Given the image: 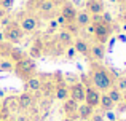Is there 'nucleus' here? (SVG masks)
<instances>
[{"instance_id": "1", "label": "nucleus", "mask_w": 126, "mask_h": 121, "mask_svg": "<svg viewBox=\"0 0 126 121\" xmlns=\"http://www.w3.org/2000/svg\"><path fill=\"white\" fill-rule=\"evenodd\" d=\"M89 78L93 81V86L99 91V93H107L110 88H113L115 78L112 77V72L109 67H105L101 62H89Z\"/></svg>"}, {"instance_id": "2", "label": "nucleus", "mask_w": 126, "mask_h": 121, "mask_svg": "<svg viewBox=\"0 0 126 121\" xmlns=\"http://www.w3.org/2000/svg\"><path fill=\"white\" fill-rule=\"evenodd\" d=\"M24 13H19L18 16V22L19 27L22 29L24 34H34V32L40 30L42 27V19L38 18L37 13H29L26 10H22Z\"/></svg>"}, {"instance_id": "3", "label": "nucleus", "mask_w": 126, "mask_h": 121, "mask_svg": "<svg viewBox=\"0 0 126 121\" xmlns=\"http://www.w3.org/2000/svg\"><path fill=\"white\" fill-rule=\"evenodd\" d=\"M15 73L16 77H19L22 81L32 78L35 73H37V62H35L32 57L26 56L24 59H21L19 62L15 64Z\"/></svg>"}, {"instance_id": "4", "label": "nucleus", "mask_w": 126, "mask_h": 121, "mask_svg": "<svg viewBox=\"0 0 126 121\" xmlns=\"http://www.w3.org/2000/svg\"><path fill=\"white\" fill-rule=\"evenodd\" d=\"M3 35H5V41H8L10 45H19L24 41V32L19 27L18 21H11L8 26L3 27Z\"/></svg>"}, {"instance_id": "5", "label": "nucleus", "mask_w": 126, "mask_h": 121, "mask_svg": "<svg viewBox=\"0 0 126 121\" xmlns=\"http://www.w3.org/2000/svg\"><path fill=\"white\" fill-rule=\"evenodd\" d=\"M37 14L40 19H45V21H49V19L56 18L58 14V6L51 2V0H42L40 6L37 10Z\"/></svg>"}, {"instance_id": "6", "label": "nucleus", "mask_w": 126, "mask_h": 121, "mask_svg": "<svg viewBox=\"0 0 126 121\" xmlns=\"http://www.w3.org/2000/svg\"><path fill=\"white\" fill-rule=\"evenodd\" d=\"M105 54H107V46L102 43H94L89 45V61H94V62H102L105 59Z\"/></svg>"}, {"instance_id": "7", "label": "nucleus", "mask_w": 126, "mask_h": 121, "mask_svg": "<svg viewBox=\"0 0 126 121\" xmlns=\"http://www.w3.org/2000/svg\"><path fill=\"white\" fill-rule=\"evenodd\" d=\"M35 100H37V96L32 93H26L22 91L21 94L18 96V105L21 112H29L32 107L35 105Z\"/></svg>"}, {"instance_id": "8", "label": "nucleus", "mask_w": 126, "mask_h": 121, "mask_svg": "<svg viewBox=\"0 0 126 121\" xmlns=\"http://www.w3.org/2000/svg\"><path fill=\"white\" fill-rule=\"evenodd\" d=\"M42 83H43V73L40 75H34L32 78H29V80L24 81V91L26 93H32L35 94V96H38V93H40L42 89Z\"/></svg>"}, {"instance_id": "9", "label": "nucleus", "mask_w": 126, "mask_h": 121, "mask_svg": "<svg viewBox=\"0 0 126 121\" xmlns=\"http://www.w3.org/2000/svg\"><path fill=\"white\" fill-rule=\"evenodd\" d=\"M27 56L32 57L34 61H37V59H40V57L45 56V40H43V38H37V40L32 41V45L29 46Z\"/></svg>"}, {"instance_id": "10", "label": "nucleus", "mask_w": 126, "mask_h": 121, "mask_svg": "<svg viewBox=\"0 0 126 121\" xmlns=\"http://www.w3.org/2000/svg\"><path fill=\"white\" fill-rule=\"evenodd\" d=\"M69 97L74 99L75 102H78V104L85 102V86L81 84V81L69 84Z\"/></svg>"}, {"instance_id": "11", "label": "nucleus", "mask_w": 126, "mask_h": 121, "mask_svg": "<svg viewBox=\"0 0 126 121\" xmlns=\"http://www.w3.org/2000/svg\"><path fill=\"white\" fill-rule=\"evenodd\" d=\"M101 94L102 93H99L94 86L85 88V104H88L93 108H97L99 102H101Z\"/></svg>"}, {"instance_id": "12", "label": "nucleus", "mask_w": 126, "mask_h": 121, "mask_svg": "<svg viewBox=\"0 0 126 121\" xmlns=\"http://www.w3.org/2000/svg\"><path fill=\"white\" fill-rule=\"evenodd\" d=\"M78 105L80 104L75 102L74 99H65L64 102H62V112H64V115L67 116V118H72V120H77L78 121Z\"/></svg>"}, {"instance_id": "13", "label": "nucleus", "mask_w": 126, "mask_h": 121, "mask_svg": "<svg viewBox=\"0 0 126 121\" xmlns=\"http://www.w3.org/2000/svg\"><path fill=\"white\" fill-rule=\"evenodd\" d=\"M58 13H61V14L64 16V18L67 19L69 22H75V18H77L78 10H77V6H75L72 2H65L64 5H61V6H59Z\"/></svg>"}, {"instance_id": "14", "label": "nucleus", "mask_w": 126, "mask_h": 121, "mask_svg": "<svg viewBox=\"0 0 126 121\" xmlns=\"http://www.w3.org/2000/svg\"><path fill=\"white\" fill-rule=\"evenodd\" d=\"M85 10L91 16L101 14V13L105 11V3H104V0H86L85 2Z\"/></svg>"}, {"instance_id": "15", "label": "nucleus", "mask_w": 126, "mask_h": 121, "mask_svg": "<svg viewBox=\"0 0 126 121\" xmlns=\"http://www.w3.org/2000/svg\"><path fill=\"white\" fill-rule=\"evenodd\" d=\"M56 40H58V43L59 45H62L64 48H69V46H72L74 45V40H75V37L70 34V32H67L65 29H59V32L56 34Z\"/></svg>"}, {"instance_id": "16", "label": "nucleus", "mask_w": 126, "mask_h": 121, "mask_svg": "<svg viewBox=\"0 0 126 121\" xmlns=\"http://www.w3.org/2000/svg\"><path fill=\"white\" fill-rule=\"evenodd\" d=\"M89 45L91 43H88V40L83 37H77L74 40V48L77 51V54H81L85 57H89Z\"/></svg>"}, {"instance_id": "17", "label": "nucleus", "mask_w": 126, "mask_h": 121, "mask_svg": "<svg viewBox=\"0 0 126 121\" xmlns=\"http://www.w3.org/2000/svg\"><path fill=\"white\" fill-rule=\"evenodd\" d=\"M75 24L78 26V27L83 30L86 26L91 24V14H89L86 10H78L77 13V18H75Z\"/></svg>"}, {"instance_id": "18", "label": "nucleus", "mask_w": 126, "mask_h": 121, "mask_svg": "<svg viewBox=\"0 0 126 121\" xmlns=\"http://www.w3.org/2000/svg\"><path fill=\"white\" fill-rule=\"evenodd\" d=\"M2 105H3V108H6L10 113H16V112H19L18 96H8V97H3Z\"/></svg>"}, {"instance_id": "19", "label": "nucleus", "mask_w": 126, "mask_h": 121, "mask_svg": "<svg viewBox=\"0 0 126 121\" xmlns=\"http://www.w3.org/2000/svg\"><path fill=\"white\" fill-rule=\"evenodd\" d=\"M96 112V108H93V107H89L88 104H80V105H78V120L80 121H88L89 118H91L93 116V113Z\"/></svg>"}, {"instance_id": "20", "label": "nucleus", "mask_w": 126, "mask_h": 121, "mask_svg": "<svg viewBox=\"0 0 126 121\" xmlns=\"http://www.w3.org/2000/svg\"><path fill=\"white\" fill-rule=\"evenodd\" d=\"M97 108H99V112H104V113L115 110V104L110 100V97L107 96V93H102L101 94V102H99Z\"/></svg>"}, {"instance_id": "21", "label": "nucleus", "mask_w": 126, "mask_h": 121, "mask_svg": "<svg viewBox=\"0 0 126 121\" xmlns=\"http://www.w3.org/2000/svg\"><path fill=\"white\" fill-rule=\"evenodd\" d=\"M0 72L2 73H11V72H15V62L10 57H2L0 59Z\"/></svg>"}, {"instance_id": "22", "label": "nucleus", "mask_w": 126, "mask_h": 121, "mask_svg": "<svg viewBox=\"0 0 126 121\" xmlns=\"http://www.w3.org/2000/svg\"><path fill=\"white\" fill-rule=\"evenodd\" d=\"M26 56H27V54L24 53V50H21V48H18V46H13L11 51H10V56L8 57L16 64V62H19L21 59H24Z\"/></svg>"}, {"instance_id": "23", "label": "nucleus", "mask_w": 126, "mask_h": 121, "mask_svg": "<svg viewBox=\"0 0 126 121\" xmlns=\"http://www.w3.org/2000/svg\"><path fill=\"white\" fill-rule=\"evenodd\" d=\"M107 96L110 97V100L115 104V105H118L120 102H123V93H120V91L117 89V88H110V89L107 91Z\"/></svg>"}, {"instance_id": "24", "label": "nucleus", "mask_w": 126, "mask_h": 121, "mask_svg": "<svg viewBox=\"0 0 126 121\" xmlns=\"http://www.w3.org/2000/svg\"><path fill=\"white\" fill-rule=\"evenodd\" d=\"M59 32V26H58V22H56V19L53 18V19H49L48 21V24H46V35H54V34H58Z\"/></svg>"}, {"instance_id": "25", "label": "nucleus", "mask_w": 126, "mask_h": 121, "mask_svg": "<svg viewBox=\"0 0 126 121\" xmlns=\"http://www.w3.org/2000/svg\"><path fill=\"white\" fill-rule=\"evenodd\" d=\"M13 45H10L8 41H3V43H0V59L2 57H8L10 56V51H11Z\"/></svg>"}, {"instance_id": "26", "label": "nucleus", "mask_w": 126, "mask_h": 121, "mask_svg": "<svg viewBox=\"0 0 126 121\" xmlns=\"http://www.w3.org/2000/svg\"><path fill=\"white\" fill-rule=\"evenodd\" d=\"M42 0H27V5H26V11L29 13H37L38 6H40Z\"/></svg>"}, {"instance_id": "27", "label": "nucleus", "mask_w": 126, "mask_h": 121, "mask_svg": "<svg viewBox=\"0 0 126 121\" xmlns=\"http://www.w3.org/2000/svg\"><path fill=\"white\" fill-rule=\"evenodd\" d=\"M115 88H117L120 93H126V77H120V78H117L115 80V84H113Z\"/></svg>"}, {"instance_id": "28", "label": "nucleus", "mask_w": 126, "mask_h": 121, "mask_svg": "<svg viewBox=\"0 0 126 121\" xmlns=\"http://www.w3.org/2000/svg\"><path fill=\"white\" fill-rule=\"evenodd\" d=\"M64 29H65L67 32H70V34L74 35V37H78V34H80V30H81V29L78 27V26L75 24V22H69V24L65 26Z\"/></svg>"}, {"instance_id": "29", "label": "nucleus", "mask_w": 126, "mask_h": 121, "mask_svg": "<svg viewBox=\"0 0 126 121\" xmlns=\"http://www.w3.org/2000/svg\"><path fill=\"white\" fill-rule=\"evenodd\" d=\"M101 21L102 22H105V24H109V26H113L115 24V21H113V16L110 14V13L105 10L104 13H101Z\"/></svg>"}, {"instance_id": "30", "label": "nucleus", "mask_w": 126, "mask_h": 121, "mask_svg": "<svg viewBox=\"0 0 126 121\" xmlns=\"http://www.w3.org/2000/svg\"><path fill=\"white\" fill-rule=\"evenodd\" d=\"M64 57H65V59H69V61H74L75 57H77V51H75L74 45H72V46H69V48H65V51H64Z\"/></svg>"}, {"instance_id": "31", "label": "nucleus", "mask_w": 126, "mask_h": 121, "mask_svg": "<svg viewBox=\"0 0 126 121\" xmlns=\"http://www.w3.org/2000/svg\"><path fill=\"white\" fill-rule=\"evenodd\" d=\"M56 22H58V26H59V29H64L65 27V26H67L69 24V21H67V19H65L64 18V16H62L61 14V13H58V14H56Z\"/></svg>"}, {"instance_id": "32", "label": "nucleus", "mask_w": 126, "mask_h": 121, "mask_svg": "<svg viewBox=\"0 0 126 121\" xmlns=\"http://www.w3.org/2000/svg\"><path fill=\"white\" fill-rule=\"evenodd\" d=\"M0 6L10 13V11H11V8L15 6V0H0Z\"/></svg>"}, {"instance_id": "33", "label": "nucleus", "mask_w": 126, "mask_h": 121, "mask_svg": "<svg viewBox=\"0 0 126 121\" xmlns=\"http://www.w3.org/2000/svg\"><path fill=\"white\" fill-rule=\"evenodd\" d=\"M88 121H105V116H104V113H101V112H94L93 116Z\"/></svg>"}, {"instance_id": "34", "label": "nucleus", "mask_w": 126, "mask_h": 121, "mask_svg": "<svg viewBox=\"0 0 126 121\" xmlns=\"http://www.w3.org/2000/svg\"><path fill=\"white\" fill-rule=\"evenodd\" d=\"M11 21H13V19L10 18V14H8V16H5L3 19H0V26H2V27H5V26H8Z\"/></svg>"}, {"instance_id": "35", "label": "nucleus", "mask_w": 126, "mask_h": 121, "mask_svg": "<svg viewBox=\"0 0 126 121\" xmlns=\"http://www.w3.org/2000/svg\"><path fill=\"white\" fill-rule=\"evenodd\" d=\"M104 116H107L110 121H117V115L115 113H112V112H107V113H104Z\"/></svg>"}, {"instance_id": "36", "label": "nucleus", "mask_w": 126, "mask_h": 121, "mask_svg": "<svg viewBox=\"0 0 126 121\" xmlns=\"http://www.w3.org/2000/svg\"><path fill=\"white\" fill-rule=\"evenodd\" d=\"M15 121H32V120L29 118V115H19Z\"/></svg>"}, {"instance_id": "37", "label": "nucleus", "mask_w": 126, "mask_h": 121, "mask_svg": "<svg viewBox=\"0 0 126 121\" xmlns=\"http://www.w3.org/2000/svg\"><path fill=\"white\" fill-rule=\"evenodd\" d=\"M85 30L86 32H88V34H94V24H89V26H86V27H85Z\"/></svg>"}, {"instance_id": "38", "label": "nucleus", "mask_w": 126, "mask_h": 121, "mask_svg": "<svg viewBox=\"0 0 126 121\" xmlns=\"http://www.w3.org/2000/svg\"><path fill=\"white\" fill-rule=\"evenodd\" d=\"M51 2H53V3H54V5L59 8L61 5H64V3H65V2H69V0H51Z\"/></svg>"}, {"instance_id": "39", "label": "nucleus", "mask_w": 126, "mask_h": 121, "mask_svg": "<svg viewBox=\"0 0 126 121\" xmlns=\"http://www.w3.org/2000/svg\"><path fill=\"white\" fill-rule=\"evenodd\" d=\"M8 14H10V13L6 11V10H3L2 6H0V19H3V18H5V16H8Z\"/></svg>"}, {"instance_id": "40", "label": "nucleus", "mask_w": 126, "mask_h": 121, "mask_svg": "<svg viewBox=\"0 0 126 121\" xmlns=\"http://www.w3.org/2000/svg\"><path fill=\"white\" fill-rule=\"evenodd\" d=\"M117 40H120V41H123V43H125V41H126V34H120L117 37Z\"/></svg>"}, {"instance_id": "41", "label": "nucleus", "mask_w": 126, "mask_h": 121, "mask_svg": "<svg viewBox=\"0 0 126 121\" xmlns=\"http://www.w3.org/2000/svg\"><path fill=\"white\" fill-rule=\"evenodd\" d=\"M121 19H123V22H126V8L121 11Z\"/></svg>"}, {"instance_id": "42", "label": "nucleus", "mask_w": 126, "mask_h": 121, "mask_svg": "<svg viewBox=\"0 0 126 121\" xmlns=\"http://www.w3.org/2000/svg\"><path fill=\"white\" fill-rule=\"evenodd\" d=\"M5 41V35H3V32L0 30V43H3Z\"/></svg>"}, {"instance_id": "43", "label": "nucleus", "mask_w": 126, "mask_h": 121, "mask_svg": "<svg viewBox=\"0 0 126 121\" xmlns=\"http://www.w3.org/2000/svg\"><path fill=\"white\" fill-rule=\"evenodd\" d=\"M3 97H5V93H3V91H2V89H0V100H2V99H3Z\"/></svg>"}, {"instance_id": "44", "label": "nucleus", "mask_w": 126, "mask_h": 121, "mask_svg": "<svg viewBox=\"0 0 126 121\" xmlns=\"http://www.w3.org/2000/svg\"><path fill=\"white\" fill-rule=\"evenodd\" d=\"M62 121H77V120H72V118H67V116H65V118L62 120Z\"/></svg>"}, {"instance_id": "45", "label": "nucleus", "mask_w": 126, "mask_h": 121, "mask_svg": "<svg viewBox=\"0 0 126 121\" xmlns=\"http://www.w3.org/2000/svg\"><path fill=\"white\" fill-rule=\"evenodd\" d=\"M112 2H117V3H121V2H125V0H112Z\"/></svg>"}, {"instance_id": "46", "label": "nucleus", "mask_w": 126, "mask_h": 121, "mask_svg": "<svg viewBox=\"0 0 126 121\" xmlns=\"http://www.w3.org/2000/svg\"><path fill=\"white\" fill-rule=\"evenodd\" d=\"M3 121H15L13 118H6V120H3Z\"/></svg>"}, {"instance_id": "47", "label": "nucleus", "mask_w": 126, "mask_h": 121, "mask_svg": "<svg viewBox=\"0 0 126 121\" xmlns=\"http://www.w3.org/2000/svg\"><path fill=\"white\" fill-rule=\"evenodd\" d=\"M123 100H125V102H126V93L123 94Z\"/></svg>"}, {"instance_id": "48", "label": "nucleus", "mask_w": 126, "mask_h": 121, "mask_svg": "<svg viewBox=\"0 0 126 121\" xmlns=\"http://www.w3.org/2000/svg\"><path fill=\"white\" fill-rule=\"evenodd\" d=\"M2 107H3V105H2V100H0V112H2Z\"/></svg>"}, {"instance_id": "49", "label": "nucleus", "mask_w": 126, "mask_h": 121, "mask_svg": "<svg viewBox=\"0 0 126 121\" xmlns=\"http://www.w3.org/2000/svg\"><path fill=\"white\" fill-rule=\"evenodd\" d=\"M118 121H126V120H118Z\"/></svg>"}]
</instances>
